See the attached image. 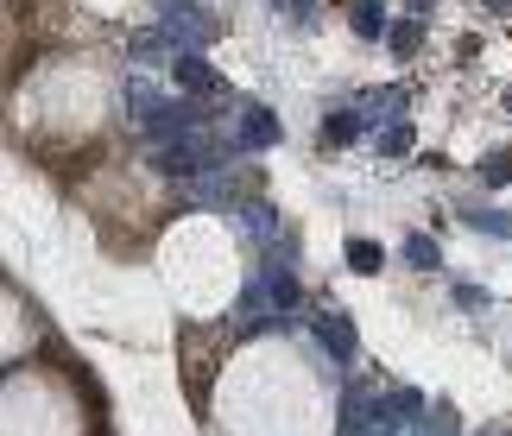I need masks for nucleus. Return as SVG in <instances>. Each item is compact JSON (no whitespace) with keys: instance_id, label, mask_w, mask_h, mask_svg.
Wrapping results in <instances>:
<instances>
[{"instance_id":"obj_1","label":"nucleus","mask_w":512,"mask_h":436,"mask_svg":"<svg viewBox=\"0 0 512 436\" xmlns=\"http://www.w3.org/2000/svg\"><path fill=\"white\" fill-rule=\"evenodd\" d=\"M209 424L222 436H336V373L298 335H247L209 386Z\"/></svg>"},{"instance_id":"obj_2","label":"nucleus","mask_w":512,"mask_h":436,"mask_svg":"<svg viewBox=\"0 0 512 436\" xmlns=\"http://www.w3.org/2000/svg\"><path fill=\"white\" fill-rule=\"evenodd\" d=\"M159 279L184 316H222L241 297V247L228 222L215 215H184L159 241Z\"/></svg>"},{"instance_id":"obj_3","label":"nucleus","mask_w":512,"mask_h":436,"mask_svg":"<svg viewBox=\"0 0 512 436\" xmlns=\"http://www.w3.org/2000/svg\"><path fill=\"white\" fill-rule=\"evenodd\" d=\"M0 436H89L83 380L57 361H19L0 386Z\"/></svg>"}]
</instances>
